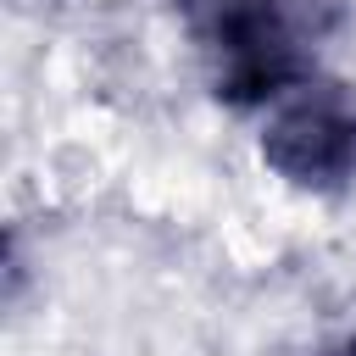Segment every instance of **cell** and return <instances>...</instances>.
I'll list each match as a JSON object with an SVG mask.
<instances>
[{
	"mask_svg": "<svg viewBox=\"0 0 356 356\" xmlns=\"http://www.w3.org/2000/svg\"><path fill=\"white\" fill-rule=\"evenodd\" d=\"M206 78L234 111H273L317 78L306 17L289 0H206L195 17Z\"/></svg>",
	"mask_w": 356,
	"mask_h": 356,
	"instance_id": "obj_1",
	"label": "cell"
},
{
	"mask_svg": "<svg viewBox=\"0 0 356 356\" xmlns=\"http://www.w3.org/2000/svg\"><path fill=\"white\" fill-rule=\"evenodd\" d=\"M261 161L306 195H339L356 184V89L300 83L261 122Z\"/></svg>",
	"mask_w": 356,
	"mask_h": 356,
	"instance_id": "obj_2",
	"label": "cell"
},
{
	"mask_svg": "<svg viewBox=\"0 0 356 356\" xmlns=\"http://www.w3.org/2000/svg\"><path fill=\"white\" fill-rule=\"evenodd\" d=\"M328 356H356V334H350V339H345V345H334V350H328Z\"/></svg>",
	"mask_w": 356,
	"mask_h": 356,
	"instance_id": "obj_3",
	"label": "cell"
}]
</instances>
